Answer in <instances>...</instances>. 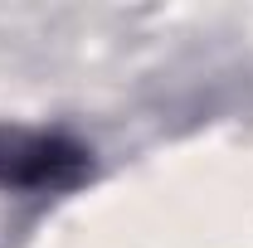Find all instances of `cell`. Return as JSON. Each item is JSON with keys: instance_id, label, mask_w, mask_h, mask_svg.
<instances>
[{"instance_id": "obj_1", "label": "cell", "mask_w": 253, "mask_h": 248, "mask_svg": "<svg viewBox=\"0 0 253 248\" xmlns=\"http://www.w3.org/2000/svg\"><path fill=\"white\" fill-rule=\"evenodd\" d=\"M93 151L59 126H0V190L54 195L88 180Z\"/></svg>"}]
</instances>
